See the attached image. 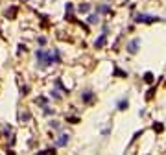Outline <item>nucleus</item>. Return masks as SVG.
<instances>
[{"mask_svg":"<svg viewBox=\"0 0 166 155\" xmlns=\"http://www.w3.org/2000/svg\"><path fill=\"white\" fill-rule=\"evenodd\" d=\"M153 92H155V89H149V91H148V96H146V100H151Z\"/></svg>","mask_w":166,"mask_h":155,"instance_id":"13","label":"nucleus"},{"mask_svg":"<svg viewBox=\"0 0 166 155\" xmlns=\"http://www.w3.org/2000/svg\"><path fill=\"white\" fill-rule=\"evenodd\" d=\"M138 46H140V39H133V41H129L127 44V52L131 54V56H135L138 52Z\"/></svg>","mask_w":166,"mask_h":155,"instance_id":"2","label":"nucleus"},{"mask_svg":"<svg viewBox=\"0 0 166 155\" xmlns=\"http://www.w3.org/2000/svg\"><path fill=\"white\" fill-rule=\"evenodd\" d=\"M50 126H52L54 129H61V124H59L57 120H52V122H50Z\"/></svg>","mask_w":166,"mask_h":155,"instance_id":"11","label":"nucleus"},{"mask_svg":"<svg viewBox=\"0 0 166 155\" xmlns=\"http://www.w3.org/2000/svg\"><path fill=\"white\" fill-rule=\"evenodd\" d=\"M105 37H107V35H105V33H102V35L96 39L94 46H96V48H104V44H105Z\"/></svg>","mask_w":166,"mask_h":155,"instance_id":"6","label":"nucleus"},{"mask_svg":"<svg viewBox=\"0 0 166 155\" xmlns=\"http://www.w3.org/2000/svg\"><path fill=\"white\" fill-rule=\"evenodd\" d=\"M52 96H54V98H55V100H59V98H61V96H59V94H57V91H52Z\"/></svg>","mask_w":166,"mask_h":155,"instance_id":"15","label":"nucleus"},{"mask_svg":"<svg viewBox=\"0 0 166 155\" xmlns=\"http://www.w3.org/2000/svg\"><path fill=\"white\" fill-rule=\"evenodd\" d=\"M127 105H129V100L127 98H122L120 102L116 103V107H118V111H125L127 109Z\"/></svg>","mask_w":166,"mask_h":155,"instance_id":"5","label":"nucleus"},{"mask_svg":"<svg viewBox=\"0 0 166 155\" xmlns=\"http://www.w3.org/2000/svg\"><path fill=\"white\" fill-rule=\"evenodd\" d=\"M96 13L98 15H100V13L107 15V13H111V7L107 6V4H98V6H96Z\"/></svg>","mask_w":166,"mask_h":155,"instance_id":"4","label":"nucleus"},{"mask_svg":"<svg viewBox=\"0 0 166 155\" xmlns=\"http://www.w3.org/2000/svg\"><path fill=\"white\" fill-rule=\"evenodd\" d=\"M78 9L81 11V13H87V11L90 9V4H87V2H83V4H80V7H78Z\"/></svg>","mask_w":166,"mask_h":155,"instance_id":"9","label":"nucleus"},{"mask_svg":"<svg viewBox=\"0 0 166 155\" xmlns=\"http://www.w3.org/2000/svg\"><path fill=\"white\" fill-rule=\"evenodd\" d=\"M164 19L155 17V15H146V13H138L135 15V22H144V24H153V22H163Z\"/></svg>","mask_w":166,"mask_h":155,"instance_id":"1","label":"nucleus"},{"mask_svg":"<svg viewBox=\"0 0 166 155\" xmlns=\"http://www.w3.org/2000/svg\"><path fill=\"white\" fill-rule=\"evenodd\" d=\"M87 22H89V24H98V22H100V15H89V17H87Z\"/></svg>","mask_w":166,"mask_h":155,"instance_id":"7","label":"nucleus"},{"mask_svg":"<svg viewBox=\"0 0 166 155\" xmlns=\"http://www.w3.org/2000/svg\"><path fill=\"white\" fill-rule=\"evenodd\" d=\"M92 96H94V92H92V91H85V92H83V102L89 103L90 100H92Z\"/></svg>","mask_w":166,"mask_h":155,"instance_id":"8","label":"nucleus"},{"mask_svg":"<svg viewBox=\"0 0 166 155\" xmlns=\"http://www.w3.org/2000/svg\"><path fill=\"white\" fill-rule=\"evenodd\" d=\"M44 115H46V116L54 115V109H48V107H44Z\"/></svg>","mask_w":166,"mask_h":155,"instance_id":"14","label":"nucleus"},{"mask_svg":"<svg viewBox=\"0 0 166 155\" xmlns=\"http://www.w3.org/2000/svg\"><path fill=\"white\" fill-rule=\"evenodd\" d=\"M68 140H70V137H68L66 133H63V135H59V138L55 140V144H57L59 148H63V146H66V144H68Z\"/></svg>","mask_w":166,"mask_h":155,"instance_id":"3","label":"nucleus"},{"mask_svg":"<svg viewBox=\"0 0 166 155\" xmlns=\"http://www.w3.org/2000/svg\"><path fill=\"white\" fill-rule=\"evenodd\" d=\"M144 81H146V83H153V74H151V72H146V74H144Z\"/></svg>","mask_w":166,"mask_h":155,"instance_id":"10","label":"nucleus"},{"mask_svg":"<svg viewBox=\"0 0 166 155\" xmlns=\"http://www.w3.org/2000/svg\"><path fill=\"white\" fill-rule=\"evenodd\" d=\"M153 129H157V131H163L164 127H163V124H153Z\"/></svg>","mask_w":166,"mask_h":155,"instance_id":"12","label":"nucleus"}]
</instances>
